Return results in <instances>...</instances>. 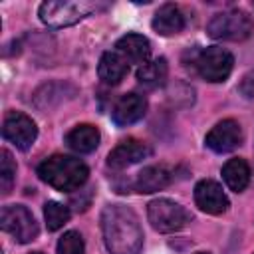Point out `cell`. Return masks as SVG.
<instances>
[{
    "instance_id": "1",
    "label": "cell",
    "mask_w": 254,
    "mask_h": 254,
    "mask_svg": "<svg viewBox=\"0 0 254 254\" xmlns=\"http://www.w3.org/2000/svg\"><path fill=\"white\" fill-rule=\"evenodd\" d=\"M103 242L111 254H139L143 230L137 214L125 204H109L101 212Z\"/></svg>"
},
{
    "instance_id": "2",
    "label": "cell",
    "mask_w": 254,
    "mask_h": 254,
    "mask_svg": "<svg viewBox=\"0 0 254 254\" xmlns=\"http://www.w3.org/2000/svg\"><path fill=\"white\" fill-rule=\"evenodd\" d=\"M89 169L83 161L69 155H52L38 165V177L62 192L77 190L85 185Z\"/></svg>"
},
{
    "instance_id": "3",
    "label": "cell",
    "mask_w": 254,
    "mask_h": 254,
    "mask_svg": "<svg viewBox=\"0 0 254 254\" xmlns=\"http://www.w3.org/2000/svg\"><path fill=\"white\" fill-rule=\"evenodd\" d=\"M105 4L97 2H69V0H58V2H44L40 4L38 16L40 20L50 28H67L83 20L85 16L103 10Z\"/></svg>"
},
{
    "instance_id": "4",
    "label": "cell",
    "mask_w": 254,
    "mask_h": 254,
    "mask_svg": "<svg viewBox=\"0 0 254 254\" xmlns=\"http://www.w3.org/2000/svg\"><path fill=\"white\" fill-rule=\"evenodd\" d=\"M206 32L214 40L242 42L254 32V22L244 10H226L212 16L206 26Z\"/></svg>"
},
{
    "instance_id": "5",
    "label": "cell",
    "mask_w": 254,
    "mask_h": 254,
    "mask_svg": "<svg viewBox=\"0 0 254 254\" xmlns=\"http://www.w3.org/2000/svg\"><path fill=\"white\" fill-rule=\"evenodd\" d=\"M147 218H149L151 226L163 234L177 232L190 222L189 210L185 206H181L179 202L169 200V198L151 200L147 206Z\"/></svg>"
},
{
    "instance_id": "6",
    "label": "cell",
    "mask_w": 254,
    "mask_h": 254,
    "mask_svg": "<svg viewBox=\"0 0 254 254\" xmlns=\"http://www.w3.org/2000/svg\"><path fill=\"white\" fill-rule=\"evenodd\" d=\"M0 226L4 232H8L16 242L28 244L38 238V222L34 214L24 204H8L0 212Z\"/></svg>"
},
{
    "instance_id": "7",
    "label": "cell",
    "mask_w": 254,
    "mask_h": 254,
    "mask_svg": "<svg viewBox=\"0 0 254 254\" xmlns=\"http://www.w3.org/2000/svg\"><path fill=\"white\" fill-rule=\"evenodd\" d=\"M234 67V58L228 50L218 46H208L196 56V71L202 79L210 83H222Z\"/></svg>"
},
{
    "instance_id": "8",
    "label": "cell",
    "mask_w": 254,
    "mask_h": 254,
    "mask_svg": "<svg viewBox=\"0 0 254 254\" xmlns=\"http://www.w3.org/2000/svg\"><path fill=\"white\" fill-rule=\"evenodd\" d=\"M2 135H4L6 141H10L20 151H26V149H30L34 145V141L38 137V127L32 121V117H28L26 113H22V111H10L4 117Z\"/></svg>"
},
{
    "instance_id": "9",
    "label": "cell",
    "mask_w": 254,
    "mask_h": 254,
    "mask_svg": "<svg viewBox=\"0 0 254 254\" xmlns=\"http://www.w3.org/2000/svg\"><path fill=\"white\" fill-rule=\"evenodd\" d=\"M242 143V129L240 123L234 119L218 121L204 137V145L214 153H228L234 151Z\"/></svg>"
},
{
    "instance_id": "10",
    "label": "cell",
    "mask_w": 254,
    "mask_h": 254,
    "mask_svg": "<svg viewBox=\"0 0 254 254\" xmlns=\"http://www.w3.org/2000/svg\"><path fill=\"white\" fill-rule=\"evenodd\" d=\"M194 202L206 214H222L228 208V196L216 181L202 179L194 187Z\"/></svg>"
},
{
    "instance_id": "11",
    "label": "cell",
    "mask_w": 254,
    "mask_h": 254,
    "mask_svg": "<svg viewBox=\"0 0 254 254\" xmlns=\"http://www.w3.org/2000/svg\"><path fill=\"white\" fill-rule=\"evenodd\" d=\"M149 155H151V149L147 143H143L139 139H125L115 149H111V153L107 155V167L121 171V169L141 163Z\"/></svg>"
},
{
    "instance_id": "12",
    "label": "cell",
    "mask_w": 254,
    "mask_h": 254,
    "mask_svg": "<svg viewBox=\"0 0 254 254\" xmlns=\"http://www.w3.org/2000/svg\"><path fill=\"white\" fill-rule=\"evenodd\" d=\"M147 113V99L141 93H125L119 97V101L115 103L113 111H111V121L117 127H127L137 123L143 115Z\"/></svg>"
},
{
    "instance_id": "13",
    "label": "cell",
    "mask_w": 254,
    "mask_h": 254,
    "mask_svg": "<svg viewBox=\"0 0 254 254\" xmlns=\"http://www.w3.org/2000/svg\"><path fill=\"white\" fill-rule=\"evenodd\" d=\"M173 181H175V171L169 165H149L137 175L133 189L137 192L149 194V192H157L169 187Z\"/></svg>"
},
{
    "instance_id": "14",
    "label": "cell",
    "mask_w": 254,
    "mask_h": 254,
    "mask_svg": "<svg viewBox=\"0 0 254 254\" xmlns=\"http://www.w3.org/2000/svg\"><path fill=\"white\" fill-rule=\"evenodd\" d=\"M115 52L131 64H147L151 58V42L141 34H125L117 40Z\"/></svg>"
},
{
    "instance_id": "15",
    "label": "cell",
    "mask_w": 254,
    "mask_h": 254,
    "mask_svg": "<svg viewBox=\"0 0 254 254\" xmlns=\"http://www.w3.org/2000/svg\"><path fill=\"white\" fill-rule=\"evenodd\" d=\"M153 30L161 36H175L185 28V16L177 4H163L151 22Z\"/></svg>"
},
{
    "instance_id": "16",
    "label": "cell",
    "mask_w": 254,
    "mask_h": 254,
    "mask_svg": "<svg viewBox=\"0 0 254 254\" xmlns=\"http://www.w3.org/2000/svg\"><path fill=\"white\" fill-rule=\"evenodd\" d=\"M99 129L91 123H81V125H75L67 135H65V145L79 153V155H85V153H91L97 149L99 145Z\"/></svg>"
},
{
    "instance_id": "17",
    "label": "cell",
    "mask_w": 254,
    "mask_h": 254,
    "mask_svg": "<svg viewBox=\"0 0 254 254\" xmlns=\"http://www.w3.org/2000/svg\"><path fill=\"white\" fill-rule=\"evenodd\" d=\"M127 71H129V64L117 52H105L99 60V65H97L99 79L107 85H117L127 75Z\"/></svg>"
},
{
    "instance_id": "18",
    "label": "cell",
    "mask_w": 254,
    "mask_h": 254,
    "mask_svg": "<svg viewBox=\"0 0 254 254\" xmlns=\"http://www.w3.org/2000/svg\"><path fill=\"white\" fill-rule=\"evenodd\" d=\"M250 167L244 159L240 157H234V159H228L222 167V179L226 183V187L234 192H242L248 183H250Z\"/></svg>"
},
{
    "instance_id": "19",
    "label": "cell",
    "mask_w": 254,
    "mask_h": 254,
    "mask_svg": "<svg viewBox=\"0 0 254 254\" xmlns=\"http://www.w3.org/2000/svg\"><path fill=\"white\" fill-rule=\"evenodd\" d=\"M167 73H169L167 60L165 58H157V60H151V62L139 65V69H137V81L143 87L155 89V87H161L165 83Z\"/></svg>"
},
{
    "instance_id": "20",
    "label": "cell",
    "mask_w": 254,
    "mask_h": 254,
    "mask_svg": "<svg viewBox=\"0 0 254 254\" xmlns=\"http://www.w3.org/2000/svg\"><path fill=\"white\" fill-rule=\"evenodd\" d=\"M44 218H46V226L48 230H60L67 220H69V208L62 202L56 200H48L44 204Z\"/></svg>"
},
{
    "instance_id": "21",
    "label": "cell",
    "mask_w": 254,
    "mask_h": 254,
    "mask_svg": "<svg viewBox=\"0 0 254 254\" xmlns=\"http://www.w3.org/2000/svg\"><path fill=\"white\" fill-rule=\"evenodd\" d=\"M16 181V163L12 159V155L2 149L0 151V190L2 194H8L14 187Z\"/></svg>"
},
{
    "instance_id": "22",
    "label": "cell",
    "mask_w": 254,
    "mask_h": 254,
    "mask_svg": "<svg viewBox=\"0 0 254 254\" xmlns=\"http://www.w3.org/2000/svg\"><path fill=\"white\" fill-rule=\"evenodd\" d=\"M58 254H85V244L79 232L67 230L58 242Z\"/></svg>"
},
{
    "instance_id": "23",
    "label": "cell",
    "mask_w": 254,
    "mask_h": 254,
    "mask_svg": "<svg viewBox=\"0 0 254 254\" xmlns=\"http://www.w3.org/2000/svg\"><path fill=\"white\" fill-rule=\"evenodd\" d=\"M238 91H240L244 97H254V71H248V73L240 79Z\"/></svg>"
},
{
    "instance_id": "24",
    "label": "cell",
    "mask_w": 254,
    "mask_h": 254,
    "mask_svg": "<svg viewBox=\"0 0 254 254\" xmlns=\"http://www.w3.org/2000/svg\"><path fill=\"white\" fill-rule=\"evenodd\" d=\"M30 254H44V252H30Z\"/></svg>"
},
{
    "instance_id": "25",
    "label": "cell",
    "mask_w": 254,
    "mask_h": 254,
    "mask_svg": "<svg viewBox=\"0 0 254 254\" xmlns=\"http://www.w3.org/2000/svg\"><path fill=\"white\" fill-rule=\"evenodd\" d=\"M196 254H208V252H196Z\"/></svg>"
},
{
    "instance_id": "26",
    "label": "cell",
    "mask_w": 254,
    "mask_h": 254,
    "mask_svg": "<svg viewBox=\"0 0 254 254\" xmlns=\"http://www.w3.org/2000/svg\"><path fill=\"white\" fill-rule=\"evenodd\" d=\"M252 4H254V2H252Z\"/></svg>"
}]
</instances>
